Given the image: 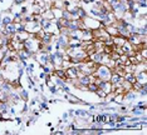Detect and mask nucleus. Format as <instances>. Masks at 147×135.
<instances>
[{
    "label": "nucleus",
    "instance_id": "f257e3e1",
    "mask_svg": "<svg viewBox=\"0 0 147 135\" xmlns=\"http://www.w3.org/2000/svg\"><path fill=\"white\" fill-rule=\"evenodd\" d=\"M94 76L101 80H109L112 75V69L108 68L107 65H103V64H97L96 69H94Z\"/></svg>",
    "mask_w": 147,
    "mask_h": 135
},
{
    "label": "nucleus",
    "instance_id": "f03ea898",
    "mask_svg": "<svg viewBox=\"0 0 147 135\" xmlns=\"http://www.w3.org/2000/svg\"><path fill=\"white\" fill-rule=\"evenodd\" d=\"M79 75H81V73H79V69L77 65H69L65 69V80L74 81V80H77Z\"/></svg>",
    "mask_w": 147,
    "mask_h": 135
},
{
    "label": "nucleus",
    "instance_id": "7ed1b4c3",
    "mask_svg": "<svg viewBox=\"0 0 147 135\" xmlns=\"http://www.w3.org/2000/svg\"><path fill=\"white\" fill-rule=\"evenodd\" d=\"M24 26H25V31H28L29 34H36L39 30H42L40 23L39 21H34V20L24 23Z\"/></svg>",
    "mask_w": 147,
    "mask_h": 135
},
{
    "label": "nucleus",
    "instance_id": "20e7f679",
    "mask_svg": "<svg viewBox=\"0 0 147 135\" xmlns=\"http://www.w3.org/2000/svg\"><path fill=\"white\" fill-rule=\"evenodd\" d=\"M57 41L60 45V50H65L69 45V36L68 35H63V34H58L57 35Z\"/></svg>",
    "mask_w": 147,
    "mask_h": 135
},
{
    "label": "nucleus",
    "instance_id": "39448f33",
    "mask_svg": "<svg viewBox=\"0 0 147 135\" xmlns=\"http://www.w3.org/2000/svg\"><path fill=\"white\" fill-rule=\"evenodd\" d=\"M64 99H65V100H68V103H70V104H86V105H89V103H84L82 99L77 98V96H74L73 94H69V93H67V94H65Z\"/></svg>",
    "mask_w": 147,
    "mask_h": 135
},
{
    "label": "nucleus",
    "instance_id": "423d86ee",
    "mask_svg": "<svg viewBox=\"0 0 147 135\" xmlns=\"http://www.w3.org/2000/svg\"><path fill=\"white\" fill-rule=\"evenodd\" d=\"M16 33V29H15V24L14 23H10L8 25H4V29H3V34L4 35H8V36H11Z\"/></svg>",
    "mask_w": 147,
    "mask_h": 135
},
{
    "label": "nucleus",
    "instance_id": "0eeeda50",
    "mask_svg": "<svg viewBox=\"0 0 147 135\" xmlns=\"http://www.w3.org/2000/svg\"><path fill=\"white\" fill-rule=\"evenodd\" d=\"M102 55H103V53L93 51L92 54H89L88 56H89V60H92L93 63H96V64H101V61H102Z\"/></svg>",
    "mask_w": 147,
    "mask_h": 135
},
{
    "label": "nucleus",
    "instance_id": "6e6552de",
    "mask_svg": "<svg viewBox=\"0 0 147 135\" xmlns=\"http://www.w3.org/2000/svg\"><path fill=\"white\" fill-rule=\"evenodd\" d=\"M52 75L57 76V78H60V79H63V80L65 81V69H63V68H60V66H59V68H54Z\"/></svg>",
    "mask_w": 147,
    "mask_h": 135
},
{
    "label": "nucleus",
    "instance_id": "1a4fd4ad",
    "mask_svg": "<svg viewBox=\"0 0 147 135\" xmlns=\"http://www.w3.org/2000/svg\"><path fill=\"white\" fill-rule=\"evenodd\" d=\"M112 41H113V44L115 45H117V46H122L126 41H127V39L126 38H123V36H119V35H116V36H112Z\"/></svg>",
    "mask_w": 147,
    "mask_h": 135
},
{
    "label": "nucleus",
    "instance_id": "9d476101",
    "mask_svg": "<svg viewBox=\"0 0 147 135\" xmlns=\"http://www.w3.org/2000/svg\"><path fill=\"white\" fill-rule=\"evenodd\" d=\"M77 14H78V16H79V19H84L87 15H88V13L82 8V6H78L77 8Z\"/></svg>",
    "mask_w": 147,
    "mask_h": 135
},
{
    "label": "nucleus",
    "instance_id": "9b49d317",
    "mask_svg": "<svg viewBox=\"0 0 147 135\" xmlns=\"http://www.w3.org/2000/svg\"><path fill=\"white\" fill-rule=\"evenodd\" d=\"M87 89H88V91H90V93H96V91L98 90V85H97L96 83H89V84L87 85Z\"/></svg>",
    "mask_w": 147,
    "mask_h": 135
},
{
    "label": "nucleus",
    "instance_id": "f8f14e48",
    "mask_svg": "<svg viewBox=\"0 0 147 135\" xmlns=\"http://www.w3.org/2000/svg\"><path fill=\"white\" fill-rule=\"evenodd\" d=\"M10 23H13V16H4L3 18V20H1V24L3 25H8Z\"/></svg>",
    "mask_w": 147,
    "mask_h": 135
},
{
    "label": "nucleus",
    "instance_id": "ddd939ff",
    "mask_svg": "<svg viewBox=\"0 0 147 135\" xmlns=\"http://www.w3.org/2000/svg\"><path fill=\"white\" fill-rule=\"evenodd\" d=\"M1 88H3L5 91H10V90H11V84H10V83H6V81H4V83L1 84Z\"/></svg>",
    "mask_w": 147,
    "mask_h": 135
},
{
    "label": "nucleus",
    "instance_id": "4468645a",
    "mask_svg": "<svg viewBox=\"0 0 147 135\" xmlns=\"http://www.w3.org/2000/svg\"><path fill=\"white\" fill-rule=\"evenodd\" d=\"M132 113H133L135 115H138V116H140V115H142V114L145 113V110H141L140 108L135 106V108H133V110H132Z\"/></svg>",
    "mask_w": 147,
    "mask_h": 135
},
{
    "label": "nucleus",
    "instance_id": "2eb2a0df",
    "mask_svg": "<svg viewBox=\"0 0 147 135\" xmlns=\"http://www.w3.org/2000/svg\"><path fill=\"white\" fill-rule=\"evenodd\" d=\"M20 98L23 99V100H28V93H27V90H24V89H22V91H20Z\"/></svg>",
    "mask_w": 147,
    "mask_h": 135
},
{
    "label": "nucleus",
    "instance_id": "dca6fc26",
    "mask_svg": "<svg viewBox=\"0 0 147 135\" xmlns=\"http://www.w3.org/2000/svg\"><path fill=\"white\" fill-rule=\"evenodd\" d=\"M96 94H97V95L99 96V98H102V99H104L106 96H107V94H106V93H104L103 90H101V89H98V90L96 91Z\"/></svg>",
    "mask_w": 147,
    "mask_h": 135
},
{
    "label": "nucleus",
    "instance_id": "f3484780",
    "mask_svg": "<svg viewBox=\"0 0 147 135\" xmlns=\"http://www.w3.org/2000/svg\"><path fill=\"white\" fill-rule=\"evenodd\" d=\"M27 0H14V4L15 5H22L23 3H25Z\"/></svg>",
    "mask_w": 147,
    "mask_h": 135
},
{
    "label": "nucleus",
    "instance_id": "a211bd4d",
    "mask_svg": "<svg viewBox=\"0 0 147 135\" xmlns=\"http://www.w3.org/2000/svg\"><path fill=\"white\" fill-rule=\"evenodd\" d=\"M52 134H54V135H57V134H58V135H63V134H65V133L62 131V130H58V131H53Z\"/></svg>",
    "mask_w": 147,
    "mask_h": 135
},
{
    "label": "nucleus",
    "instance_id": "6ab92c4d",
    "mask_svg": "<svg viewBox=\"0 0 147 135\" xmlns=\"http://www.w3.org/2000/svg\"><path fill=\"white\" fill-rule=\"evenodd\" d=\"M15 121H16V124H18V125H19V124L22 123V119H20V118H15Z\"/></svg>",
    "mask_w": 147,
    "mask_h": 135
},
{
    "label": "nucleus",
    "instance_id": "aec40b11",
    "mask_svg": "<svg viewBox=\"0 0 147 135\" xmlns=\"http://www.w3.org/2000/svg\"><path fill=\"white\" fill-rule=\"evenodd\" d=\"M45 75H47L45 73H40V75H39V76H40L42 79H45Z\"/></svg>",
    "mask_w": 147,
    "mask_h": 135
},
{
    "label": "nucleus",
    "instance_id": "412c9836",
    "mask_svg": "<svg viewBox=\"0 0 147 135\" xmlns=\"http://www.w3.org/2000/svg\"><path fill=\"white\" fill-rule=\"evenodd\" d=\"M49 103H52V104H54V103H57V100H56V99H52V100H49Z\"/></svg>",
    "mask_w": 147,
    "mask_h": 135
},
{
    "label": "nucleus",
    "instance_id": "4be33fe9",
    "mask_svg": "<svg viewBox=\"0 0 147 135\" xmlns=\"http://www.w3.org/2000/svg\"><path fill=\"white\" fill-rule=\"evenodd\" d=\"M0 3H1V0H0Z\"/></svg>",
    "mask_w": 147,
    "mask_h": 135
}]
</instances>
